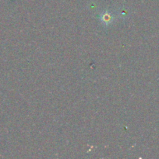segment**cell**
I'll return each instance as SVG.
<instances>
[{
    "label": "cell",
    "mask_w": 159,
    "mask_h": 159,
    "mask_svg": "<svg viewBox=\"0 0 159 159\" xmlns=\"http://www.w3.org/2000/svg\"><path fill=\"white\" fill-rule=\"evenodd\" d=\"M114 16L112 15V13L108 12H102L100 16V20L101 21L104 23V25L110 24L112 21H113Z\"/></svg>",
    "instance_id": "cell-1"
}]
</instances>
